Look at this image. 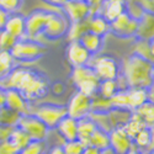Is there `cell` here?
I'll use <instances>...</instances> for the list:
<instances>
[{"label": "cell", "mask_w": 154, "mask_h": 154, "mask_svg": "<svg viewBox=\"0 0 154 154\" xmlns=\"http://www.w3.org/2000/svg\"><path fill=\"white\" fill-rule=\"evenodd\" d=\"M49 85L48 79L42 73L23 67L14 68L5 79L0 80V89L17 90L29 102L45 97L49 91Z\"/></svg>", "instance_id": "obj_1"}, {"label": "cell", "mask_w": 154, "mask_h": 154, "mask_svg": "<svg viewBox=\"0 0 154 154\" xmlns=\"http://www.w3.org/2000/svg\"><path fill=\"white\" fill-rule=\"evenodd\" d=\"M119 79L127 89H147L154 82V66L138 54H130L121 63Z\"/></svg>", "instance_id": "obj_2"}, {"label": "cell", "mask_w": 154, "mask_h": 154, "mask_svg": "<svg viewBox=\"0 0 154 154\" xmlns=\"http://www.w3.org/2000/svg\"><path fill=\"white\" fill-rule=\"evenodd\" d=\"M70 80L79 93L90 97L97 94L99 86L101 83L89 64L78 68H73L70 73Z\"/></svg>", "instance_id": "obj_3"}, {"label": "cell", "mask_w": 154, "mask_h": 154, "mask_svg": "<svg viewBox=\"0 0 154 154\" xmlns=\"http://www.w3.org/2000/svg\"><path fill=\"white\" fill-rule=\"evenodd\" d=\"M47 52V47L41 42L29 38H21L11 49V56L15 62L30 63L43 57Z\"/></svg>", "instance_id": "obj_4"}, {"label": "cell", "mask_w": 154, "mask_h": 154, "mask_svg": "<svg viewBox=\"0 0 154 154\" xmlns=\"http://www.w3.org/2000/svg\"><path fill=\"white\" fill-rule=\"evenodd\" d=\"M30 115L36 116L40 121H42L48 130H54L59 122L68 116L67 115V107L63 105H56V104H42L33 107Z\"/></svg>", "instance_id": "obj_5"}, {"label": "cell", "mask_w": 154, "mask_h": 154, "mask_svg": "<svg viewBox=\"0 0 154 154\" xmlns=\"http://www.w3.org/2000/svg\"><path fill=\"white\" fill-rule=\"evenodd\" d=\"M100 82L105 80H117L121 74V64L111 56L100 54L95 56L91 66Z\"/></svg>", "instance_id": "obj_6"}, {"label": "cell", "mask_w": 154, "mask_h": 154, "mask_svg": "<svg viewBox=\"0 0 154 154\" xmlns=\"http://www.w3.org/2000/svg\"><path fill=\"white\" fill-rule=\"evenodd\" d=\"M49 12H46L43 10H35L31 14L25 17V25H26V33H25V38L29 40H35L37 41L38 37H41L47 23L51 19Z\"/></svg>", "instance_id": "obj_7"}, {"label": "cell", "mask_w": 154, "mask_h": 154, "mask_svg": "<svg viewBox=\"0 0 154 154\" xmlns=\"http://www.w3.org/2000/svg\"><path fill=\"white\" fill-rule=\"evenodd\" d=\"M66 107L67 115L69 117L76 121L83 120L85 117H89V115L91 113V97L76 91L72 95Z\"/></svg>", "instance_id": "obj_8"}, {"label": "cell", "mask_w": 154, "mask_h": 154, "mask_svg": "<svg viewBox=\"0 0 154 154\" xmlns=\"http://www.w3.org/2000/svg\"><path fill=\"white\" fill-rule=\"evenodd\" d=\"M17 127L21 128L30 137V139L35 140V142H43L49 131L46 127V125L38 120L36 116H33V115H23V116H21Z\"/></svg>", "instance_id": "obj_9"}, {"label": "cell", "mask_w": 154, "mask_h": 154, "mask_svg": "<svg viewBox=\"0 0 154 154\" xmlns=\"http://www.w3.org/2000/svg\"><path fill=\"white\" fill-rule=\"evenodd\" d=\"M138 23L139 21L123 12L116 20L110 22V32L119 38H133L138 31Z\"/></svg>", "instance_id": "obj_10"}, {"label": "cell", "mask_w": 154, "mask_h": 154, "mask_svg": "<svg viewBox=\"0 0 154 154\" xmlns=\"http://www.w3.org/2000/svg\"><path fill=\"white\" fill-rule=\"evenodd\" d=\"M70 26V22L63 14H52L47 26L41 37L48 41L59 40L63 36H66Z\"/></svg>", "instance_id": "obj_11"}, {"label": "cell", "mask_w": 154, "mask_h": 154, "mask_svg": "<svg viewBox=\"0 0 154 154\" xmlns=\"http://www.w3.org/2000/svg\"><path fill=\"white\" fill-rule=\"evenodd\" d=\"M133 148V139L123 127H116L110 132V149L115 154H128Z\"/></svg>", "instance_id": "obj_12"}, {"label": "cell", "mask_w": 154, "mask_h": 154, "mask_svg": "<svg viewBox=\"0 0 154 154\" xmlns=\"http://www.w3.org/2000/svg\"><path fill=\"white\" fill-rule=\"evenodd\" d=\"M63 15L68 19L70 23L82 22L91 16L90 6L86 2L76 3V2H68L63 8Z\"/></svg>", "instance_id": "obj_13"}, {"label": "cell", "mask_w": 154, "mask_h": 154, "mask_svg": "<svg viewBox=\"0 0 154 154\" xmlns=\"http://www.w3.org/2000/svg\"><path fill=\"white\" fill-rule=\"evenodd\" d=\"M67 59L73 68H78L83 66H88L91 59V54L84 48L80 42H69L67 47Z\"/></svg>", "instance_id": "obj_14"}, {"label": "cell", "mask_w": 154, "mask_h": 154, "mask_svg": "<svg viewBox=\"0 0 154 154\" xmlns=\"http://www.w3.org/2000/svg\"><path fill=\"white\" fill-rule=\"evenodd\" d=\"M5 106L9 107L12 111H16L20 115H30L31 113V107L29 105V101L22 96V94L14 89H9L5 90Z\"/></svg>", "instance_id": "obj_15"}, {"label": "cell", "mask_w": 154, "mask_h": 154, "mask_svg": "<svg viewBox=\"0 0 154 154\" xmlns=\"http://www.w3.org/2000/svg\"><path fill=\"white\" fill-rule=\"evenodd\" d=\"M123 12H126V0H106L99 15H101L109 22H112Z\"/></svg>", "instance_id": "obj_16"}, {"label": "cell", "mask_w": 154, "mask_h": 154, "mask_svg": "<svg viewBox=\"0 0 154 154\" xmlns=\"http://www.w3.org/2000/svg\"><path fill=\"white\" fill-rule=\"evenodd\" d=\"M137 40L154 41V14L144 12L138 23V31L136 35Z\"/></svg>", "instance_id": "obj_17"}, {"label": "cell", "mask_w": 154, "mask_h": 154, "mask_svg": "<svg viewBox=\"0 0 154 154\" xmlns=\"http://www.w3.org/2000/svg\"><path fill=\"white\" fill-rule=\"evenodd\" d=\"M56 130L58 131L59 136L64 139V142H70V140L78 139V121L66 116L57 126Z\"/></svg>", "instance_id": "obj_18"}, {"label": "cell", "mask_w": 154, "mask_h": 154, "mask_svg": "<svg viewBox=\"0 0 154 154\" xmlns=\"http://www.w3.org/2000/svg\"><path fill=\"white\" fill-rule=\"evenodd\" d=\"M4 30L12 35L17 40L25 38L26 33V25H25V17L19 14H11L8 17V21L5 23Z\"/></svg>", "instance_id": "obj_19"}, {"label": "cell", "mask_w": 154, "mask_h": 154, "mask_svg": "<svg viewBox=\"0 0 154 154\" xmlns=\"http://www.w3.org/2000/svg\"><path fill=\"white\" fill-rule=\"evenodd\" d=\"M96 125L90 117H85L78 121V139L85 146L89 147V139L96 131Z\"/></svg>", "instance_id": "obj_20"}, {"label": "cell", "mask_w": 154, "mask_h": 154, "mask_svg": "<svg viewBox=\"0 0 154 154\" xmlns=\"http://www.w3.org/2000/svg\"><path fill=\"white\" fill-rule=\"evenodd\" d=\"M127 99H128V109L136 111L148 101L146 89H127Z\"/></svg>", "instance_id": "obj_21"}, {"label": "cell", "mask_w": 154, "mask_h": 154, "mask_svg": "<svg viewBox=\"0 0 154 154\" xmlns=\"http://www.w3.org/2000/svg\"><path fill=\"white\" fill-rule=\"evenodd\" d=\"M89 32L104 37L110 32V22L101 15H93L89 17Z\"/></svg>", "instance_id": "obj_22"}, {"label": "cell", "mask_w": 154, "mask_h": 154, "mask_svg": "<svg viewBox=\"0 0 154 154\" xmlns=\"http://www.w3.org/2000/svg\"><path fill=\"white\" fill-rule=\"evenodd\" d=\"M89 146L99 149L102 153L105 150H109L110 149V133L100 130V128H96V131L91 134L90 139H89Z\"/></svg>", "instance_id": "obj_23"}, {"label": "cell", "mask_w": 154, "mask_h": 154, "mask_svg": "<svg viewBox=\"0 0 154 154\" xmlns=\"http://www.w3.org/2000/svg\"><path fill=\"white\" fill-rule=\"evenodd\" d=\"M79 42L91 56H97V53L101 51V47H102V37L96 36L91 32H86L80 38Z\"/></svg>", "instance_id": "obj_24"}, {"label": "cell", "mask_w": 154, "mask_h": 154, "mask_svg": "<svg viewBox=\"0 0 154 154\" xmlns=\"http://www.w3.org/2000/svg\"><path fill=\"white\" fill-rule=\"evenodd\" d=\"M89 32V19L76 22V23H70L69 30L67 32V40L68 42H79L80 38Z\"/></svg>", "instance_id": "obj_25"}, {"label": "cell", "mask_w": 154, "mask_h": 154, "mask_svg": "<svg viewBox=\"0 0 154 154\" xmlns=\"http://www.w3.org/2000/svg\"><path fill=\"white\" fill-rule=\"evenodd\" d=\"M133 111L123 110V109H112L109 112V119L112 126V130L116 127H123L128 121H130Z\"/></svg>", "instance_id": "obj_26"}, {"label": "cell", "mask_w": 154, "mask_h": 154, "mask_svg": "<svg viewBox=\"0 0 154 154\" xmlns=\"http://www.w3.org/2000/svg\"><path fill=\"white\" fill-rule=\"evenodd\" d=\"M9 142L19 150V153H20L25 147H27L32 142V140L30 139V137L26 133L21 130V128L15 127L14 130H12V132H11V136L9 138Z\"/></svg>", "instance_id": "obj_27"}, {"label": "cell", "mask_w": 154, "mask_h": 154, "mask_svg": "<svg viewBox=\"0 0 154 154\" xmlns=\"http://www.w3.org/2000/svg\"><path fill=\"white\" fill-rule=\"evenodd\" d=\"M22 115L16 111H12L9 107H0V126L6 127H17L19 121Z\"/></svg>", "instance_id": "obj_28"}, {"label": "cell", "mask_w": 154, "mask_h": 154, "mask_svg": "<svg viewBox=\"0 0 154 154\" xmlns=\"http://www.w3.org/2000/svg\"><path fill=\"white\" fill-rule=\"evenodd\" d=\"M144 128H147L146 123L142 121V119H140L136 112L132 113L130 121H128V122L123 126V130L126 131V133L130 136L132 139L137 136V133H139L142 130H144Z\"/></svg>", "instance_id": "obj_29"}, {"label": "cell", "mask_w": 154, "mask_h": 154, "mask_svg": "<svg viewBox=\"0 0 154 154\" xmlns=\"http://www.w3.org/2000/svg\"><path fill=\"white\" fill-rule=\"evenodd\" d=\"M149 146H150V130L147 127L139 133H137V136L133 138V147L139 152L148 153Z\"/></svg>", "instance_id": "obj_30"}, {"label": "cell", "mask_w": 154, "mask_h": 154, "mask_svg": "<svg viewBox=\"0 0 154 154\" xmlns=\"http://www.w3.org/2000/svg\"><path fill=\"white\" fill-rule=\"evenodd\" d=\"M120 90V86L117 80H105V82H101L100 86H99V90H97V95H100L101 97L111 100L116 93Z\"/></svg>", "instance_id": "obj_31"}, {"label": "cell", "mask_w": 154, "mask_h": 154, "mask_svg": "<svg viewBox=\"0 0 154 154\" xmlns=\"http://www.w3.org/2000/svg\"><path fill=\"white\" fill-rule=\"evenodd\" d=\"M112 109L111 100L104 99L97 94L91 97V113H109Z\"/></svg>", "instance_id": "obj_32"}, {"label": "cell", "mask_w": 154, "mask_h": 154, "mask_svg": "<svg viewBox=\"0 0 154 154\" xmlns=\"http://www.w3.org/2000/svg\"><path fill=\"white\" fill-rule=\"evenodd\" d=\"M134 112L142 119V121L146 123L148 128L154 126V104H150V102L147 101L144 105L137 109Z\"/></svg>", "instance_id": "obj_33"}, {"label": "cell", "mask_w": 154, "mask_h": 154, "mask_svg": "<svg viewBox=\"0 0 154 154\" xmlns=\"http://www.w3.org/2000/svg\"><path fill=\"white\" fill-rule=\"evenodd\" d=\"M133 53L138 54L142 58L147 59L148 62H150L154 66V56L150 52V47H149V42L148 41H143V40H137L136 43L132 46Z\"/></svg>", "instance_id": "obj_34"}, {"label": "cell", "mask_w": 154, "mask_h": 154, "mask_svg": "<svg viewBox=\"0 0 154 154\" xmlns=\"http://www.w3.org/2000/svg\"><path fill=\"white\" fill-rule=\"evenodd\" d=\"M19 40L5 30L0 31V52H11Z\"/></svg>", "instance_id": "obj_35"}, {"label": "cell", "mask_w": 154, "mask_h": 154, "mask_svg": "<svg viewBox=\"0 0 154 154\" xmlns=\"http://www.w3.org/2000/svg\"><path fill=\"white\" fill-rule=\"evenodd\" d=\"M126 12L132 19L139 21L144 14V10L142 9V6L139 5L137 0H126Z\"/></svg>", "instance_id": "obj_36"}, {"label": "cell", "mask_w": 154, "mask_h": 154, "mask_svg": "<svg viewBox=\"0 0 154 154\" xmlns=\"http://www.w3.org/2000/svg\"><path fill=\"white\" fill-rule=\"evenodd\" d=\"M63 150L66 154H83L84 149L86 148L79 139L76 140H70V142H64L62 146Z\"/></svg>", "instance_id": "obj_37"}, {"label": "cell", "mask_w": 154, "mask_h": 154, "mask_svg": "<svg viewBox=\"0 0 154 154\" xmlns=\"http://www.w3.org/2000/svg\"><path fill=\"white\" fill-rule=\"evenodd\" d=\"M23 4V0H0V9H3L6 14H16V11Z\"/></svg>", "instance_id": "obj_38"}, {"label": "cell", "mask_w": 154, "mask_h": 154, "mask_svg": "<svg viewBox=\"0 0 154 154\" xmlns=\"http://www.w3.org/2000/svg\"><path fill=\"white\" fill-rule=\"evenodd\" d=\"M19 154H45V143L43 142H32L25 147Z\"/></svg>", "instance_id": "obj_39"}, {"label": "cell", "mask_w": 154, "mask_h": 154, "mask_svg": "<svg viewBox=\"0 0 154 154\" xmlns=\"http://www.w3.org/2000/svg\"><path fill=\"white\" fill-rule=\"evenodd\" d=\"M49 91H52L54 96H62L66 91V84L63 82H54L49 85Z\"/></svg>", "instance_id": "obj_40"}, {"label": "cell", "mask_w": 154, "mask_h": 154, "mask_svg": "<svg viewBox=\"0 0 154 154\" xmlns=\"http://www.w3.org/2000/svg\"><path fill=\"white\" fill-rule=\"evenodd\" d=\"M106 0H86L88 5L90 6V10H91V16L100 14V10H101Z\"/></svg>", "instance_id": "obj_41"}, {"label": "cell", "mask_w": 154, "mask_h": 154, "mask_svg": "<svg viewBox=\"0 0 154 154\" xmlns=\"http://www.w3.org/2000/svg\"><path fill=\"white\" fill-rule=\"evenodd\" d=\"M0 154H19V150L9 140L0 143Z\"/></svg>", "instance_id": "obj_42"}, {"label": "cell", "mask_w": 154, "mask_h": 154, "mask_svg": "<svg viewBox=\"0 0 154 154\" xmlns=\"http://www.w3.org/2000/svg\"><path fill=\"white\" fill-rule=\"evenodd\" d=\"M15 127H6V126H0V143L9 140L11 132Z\"/></svg>", "instance_id": "obj_43"}, {"label": "cell", "mask_w": 154, "mask_h": 154, "mask_svg": "<svg viewBox=\"0 0 154 154\" xmlns=\"http://www.w3.org/2000/svg\"><path fill=\"white\" fill-rule=\"evenodd\" d=\"M42 2L49 4V5H52V6H56V8H63L64 5H66L69 0H42Z\"/></svg>", "instance_id": "obj_44"}, {"label": "cell", "mask_w": 154, "mask_h": 154, "mask_svg": "<svg viewBox=\"0 0 154 154\" xmlns=\"http://www.w3.org/2000/svg\"><path fill=\"white\" fill-rule=\"evenodd\" d=\"M8 17H9V14H6L3 9H0V31L4 30L5 23L8 21Z\"/></svg>", "instance_id": "obj_45"}, {"label": "cell", "mask_w": 154, "mask_h": 154, "mask_svg": "<svg viewBox=\"0 0 154 154\" xmlns=\"http://www.w3.org/2000/svg\"><path fill=\"white\" fill-rule=\"evenodd\" d=\"M147 97H148V102H150V104H154V82L147 89Z\"/></svg>", "instance_id": "obj_46"}, {"label": "cell", "mask_w": 154, "mask_h": 154, "mask_svg": "<svg viewBox=\"0 0 154 154\" xmlns=\"http://www.w3.org/2000/svg\"><path fill=\"white\" fill-rule=\"evenodd\" d=\"M48 154H66L62 148V146H54L48 150Z\"/></svg>", "instance_id": "obj_47"}, {"label": "cell", "mask_w": 154, "mask_h": 154, "mask_svg": "<svg viewBox=\"0 0 154 154\" xmlns=\"http://www.w3.org/2000/svg\"><path fill=\"white\" fill-rule=\"evenodd\" d=\"M83 154H102V152H100L99 149L89 146V147H86V148L84 149V153H83Z\"/></svg>", "instance_id": "obj_48"}, {"label": "cell", "mask_w": 154, "mask_h": 154, "mask_svg": "<svg viewBox=\"0 0 154 154\" xmlns=\"http://www.w3.org/2000/svg\"><path fill=\"white\" fill-rule=\"evenodd\" d=\"M150 130V146H149V152L154 150V126L149 128Z\"/></svg>", "instance_id": "obj_49"}, {"label": "cell", "mask_w": 154, "mask_h": 154, "mask_svg": "<svg viewBox=\"0 0 154 154\" xmlns=\"http://www.w3.org/2000/svg\"><path fill=\"white\" fill-rule=\"evenodd\" d=\"M5 101H6V96H5V90L0 89V107L5 106Z\"/></svg>", "instance_id": "obj_50"}, {"label": "cell", "mask_w": 154, "mask_h": 154, "mask_svg": "<svg viewBox=\"0 0 154 154\" xmlns=\"http://www.w3.org/2000/svg\"><path fill=\"white\" fill-rule=\"evenodd\" d=\"M128 154H147V153H143V152H139V150H137L136 148H133L130 153H128Z\"/></svg>", "instance_id": "obj_51"}, {"label": "cell", "mask_w": 154, "mask_h": 154, "mask_svg": "<svg viewBox=\"0 0 154 154\" xmlns=\"http://www.w3.org/2000/svg\"><path fill=\"white\" fill-rule=\"evenodd\" d=\"M69 2H76V3H83V2H86V0H69Z\"/></svg>", "instance_id": "obj_52"}, {"label": "cell", "mask_w": 154, "mask_h": 154, "mask_svg": "<svg viewBox=\"0 0 154 154\" xmlns=\"http://www.w3.org/2000/svg\"><path fill=\"white\" fill-rule=\"evenodd\" d=\"M147 154H154V150H153V152H148Z\"/></svg>", "instance_id": "obj_53"}]
</instances>
